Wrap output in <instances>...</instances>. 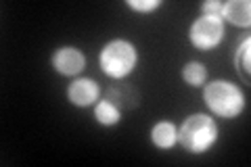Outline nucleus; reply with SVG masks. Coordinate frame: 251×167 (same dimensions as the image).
Returning a JSON list of instances; mask_svg holds the SVG:
<instances>
[{
  "label": "nucleus",
  "instance_id": "nucleus-10",
  "mask_svg": "<svg viewBox=\"0 0 251 167\" xmlns=\"http://www.w3.org/2000/svg\"><path fill=\"white\" fill-rule=\"evenodd\" d=\"M182 79L188 86H193V88H199V86H203L205 84V79H207L205 65L199 63V61H188L186 65L182 67Z\"/></svg>",
  "mask_w": 251,
  "mask_h": 167
},
{
  "label": "nucleus",
  "instance_id": "nucleus-12",
  "mask_svg": "<svg viewBox=\"0 0 251 167\" xmlns=\"http://www.w3.org/2000/svg\"><path fill=\"white\" fill-rule=\"evenodd\" d=\"M130 6V9H134V11H138V13H151V11H155V9H159V6L163 4L161 0H128L126 2Z\"/></svg>",
  "mask_w": 251,
  "mask_h": 167
},
{
  "label": "nucleus",
  "instance_id": "nucleus-13",
  "mask_svg": "<svg viewBox=\"0 0 251 167\" xmlns=\"http://www.w3.org/2000/svg\"><path fill=\"white\" fill-rule=\"evenodd\" d=\"M222 6H224V2H220V0H207V2L201 4V11H203V15H218L220 17Z\"/></svg>",
  "mask_w": 251,
  "mask_h": 167
},
{
  "label": "nucleus",
  "instance_id": "nucleus-6",
  "mask_svg": "<svg viewBox=\"0 0 251 167\" xmlns=\"http://www.w3.org/2000/svg\"><path fill=\"white\" fill-rule=\"evenodd\" d=\"M99 94H100V88L99 84L94 82L90 77H80V79H74L67 88V100L72 102L75 107H92L97 105L99 100Z\"/></svg>",
  "mask_w": 251,
  "mask_h": 167
},
{
  "label": "nucleus",
  "instance_id": "nucleus-3",
  "mask_svg": "<svg viewBox=\"0 0 251 167\" xmlns=\"http://www.w3.org/2000/svg\"><path fill=\"white\" fill-rule=\"evenodd\" d=\"M138 63V52L134 44L128 40L115 38L111 42L103 46V50L99 54V65L103 69V73L111 79H124L134 71Z\"/></svg>",
  "mask_w": 251,
  "mask_h": 167
},
{
  "label": "nucleus",
  "instance_id": "nucleus-5",
  "mask_svg": "<svg viewBox=\"0 0 251 167\" xmlns=\"http://www.w3.org/2000/svg\"><path fill=\"white\" fill-rule=\"evenodd\" d=\"M52 67L61 75L74 77V75L84 71L86 57L82 54L80 48H75V46H61V48H57L52 54Z\"/></svg>",
  "mask_w": 251,
  "mask_h": 167
},
{
  "label": "nucleus",
  "instance_id": "nucleus-9",
  "mask_svg": "<svg viewBox=\"0 0 251 167\" xmlns=\"http://www.w3.org/2000/svg\"><path fill=\"white\" fill-rule=\"evenodd\" d=\"M94 119L100 123V125H115V123H120V119H122V109L113 105L109 98L105 100H97V105H94Z\"/></svg>",
  "mask_w": 251,
  "mask_h": 167
},
{
  "label": "nucleus",
  "instance_id": "nucleus-2",
  "mask_svg": "<svg viewBox=\"0 0 251 167\" xmlns=\"http://www.w3.org/2000/svg\"><path fill=\"white\" fill-rule=\"evenodd\" d=\"M218 140V125L214 117L205 113L188 115L178 128V142L191 155H203L211 150Z\"/></svg>",
  "mask_w": 251,
  "mask_h": 167
},
{
  "label": "nucleus",
  "instance_id": "nucleus-1",
  "mask_svg": "<svg viewBox=\"0 0 251 167\" xmlns=\"http://www.w3.org/2000/svg\"><path fill=\"white\" fill-rule=\"evenodd\" d=\"M203 100L205 107L214 115L222 119H234L245 109V96L237 84L228 79H211L203 88Z\"/></svg>",
  "mask_w": 251,
  "mask_h": 167
},
{
  "label": "nucleus",
  "instance_id": "nucleus-8",
  "mask_svg": "<svg viewBox=\"0 0 251 167\" xmlns=\"http://www.w3.org/2000/svg\"><path fill=\"white\" fill-rule=\"evenodd\" d=\"M151 142L159 150H170L178 142V128L172 121H157L151 128Z\"/></svg>",
  "mask_w": 251,
  "mask_h": 167
},
{
  "label": "nucleus",
  "instance_id": "nucleus-11",
  "mask_svg": "<svg viewBox=\"0 0 251 167\" xmlns=\"http://www.w3.org/2000/svg\"><path fill=\"white\" fill-rule=\"evenodd\" d=\"M251 40L245 38L243 42L239 44L237 54H234V67H237L239 75L245 79V84H249V54H251Z\"/></svg>",
  "mask_w": 251,
  "mask_h": 167
},
{
  "label": "nucleus",
  "instance_id": "nucleus-4",
  "mask_svg": "<svg viewBox=\"0 0 251 167\" xmlns=\"http://www.w3.org/2000/svg\"><path fill=\"white\" fill-rule=\"evenodd\" d=\"M224 38V21L218 15H201L188 27V40L197 50L207 52L222 42Z\"/></svg>",
  "mask_w": 251,
  "mask_h": 167
},
{
  "label": "nucleus",
  "instance_id": "nucleus-7",
  "mask_svg": "<svg viewBox=\"0 0 251 167\" xmlns=\"http://www.w3.org/2000/svg\"><path fill=\"white\" fill-rule=\"evenodd\" d=\"M220 17L230 21L237 27H249L251 25V2L249 0H230L222 6Z\"/></svg>",
  "mask_w": 251,
  "mask_h": 167
}]
</instances>
